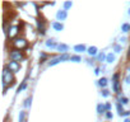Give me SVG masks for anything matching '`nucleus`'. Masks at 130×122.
Returning a JSON list of instances; mask_svg holds the SVG:
<instances>
[{
	"label": "nucleus",
	"instance_id": "nucleus-1",
	"mask_svg": "<svg viewBox=\"0 0 130 122\" xmlns=\"http://www.w3.org/2000/svg\"><path fill=\"white\" fill-rule=\"evenodd\" d=\"M13 82H14L13 73L5 66L4 70H3V87H4V94L7 93V87H8V85H12Z\"/></svg>",
	"mask_w": 130,
	"mask_h": 122
},
{
	"label": "nucleus",
	"instance_id": "nucleus-2",
	"mask_svg": "<svg viewBox=\"0 0 130 122\" xmlns=\"http://www.w3.org/2000/svg\"><path fill=\"white\" fill-rule=\"evenodd\" d=\"M12 45H13V47H14L15 50L21 51V50L27 48L28 42H27V39H26V38H15V39L12 42Z\"/></svg>",
	"mask_w": 130,
	"mask_h": 122
},
{
	"label": "nucleus",
	"instance_id": "nucleus-3",
	"mask_svg": "<svg viewBox=\"0 0 130 122\" xmlns=\"http://www.w3.org/2000/svg\"><path fill=\"white\" fill-rule=\"evenodd\" d=\"M70 58H72V56H69L68 53H64V55H61V56H59L56 58H52L50 63H48V65L50 66H54V65H56L59 63H62V61H67V60H70Z\"/></svg>",
	"mask_w": 130,
	"mask_h": 122
},
{
	"label": "nucleus",
	"instance_id": "nucleus-4",
	"mask_svg": "<svg viewBox=\"0 0 130 122\" xmlns=\"http://www.w3.org/2000/svg\"><path fill=\"white\" fill-rule=\"evenodd\" d=\"M10 58H12V61L19 63V61L23 60V53H22L21 51H18V50H13V51L10 52Z\"/></svg>",
	"mask_w": 130,
	"mask_h": 122
},
{
	"label": "nucleus",
	"instance_id": "nucleus-5",
	"mask_svg": "<svg viewBox=\"0 0 130 122\" xmlns=\"http://www.w3.org/2000/svg\"><path fill=\"white\" fill-rule=\"evenodd\" d=\"M7 32H8V37H9L10 39H15L17 34L19 33V27H17V26H10Z\"/></svg>",
	"mask_w": 130,
	"mask_h": 122
},
{
	"label": "nucleus",
	"instance_id": "nucleus-6",
	"mask_svg": "<svg viewBox=\"0 0 130 122\" xmlns=\"http://www.w3.org/2000/svg\"><path fill=\"white\" fill-rule=\"evenodd\" d=\"M7 68H8L12 73H18L19 69H21V65H19V63H15V61H9L8 65H7Z\"/></svg>",
	"mask_w": 130,
	"mask_h": 122
},
{
	"label": "nucleus",
	"instance_id": "nucleus-7",
	"mask_svg": "<svg viewBox=\"0 0 130 122\" xmlns=\"http://www.w3.org/2000/svg\"><path fill=\"white\" fill-rule=\"evenodd\" d=\"M37 31H38L41 34H45V31H46V29H45V22L41 21V19L37 21Z\"/></svg>",
	"mask_w": 130,
	"mask_h": 122
},
{
	"label": "nucleus",
	"instance_id": "nucleus-8",
	"mask_svg": "<svg viewBox=\"0 0 130 122\" xmlns=\"http://www.w3.org/2000/svg\"><path fill=\"white\" fill-rule=\"evenodd\" d=\"M67 17H68L67 10H59V12L56 13V18H57V21H64V19H67Z\"/></svg>",
	"mask_w": 130,
	"mask_h": 122
},
{
	"label": "nucleus",
	"instance_id": "nucleus-9",
	"mask_svg": "<svg viewBox=\"0 0 130 122\" xmlns=\"http://www.w3.org/2000/svg\"><path fill=\"white\" fill-rule=\"evenodd\" d=\"M52 28H54L55 31H62V29H64V26H62L60 22H54V23H52Z\"/></svg>",
	"mask_w": 130,
	"mask_h": 122
},
{
	"label": "nucleus",
	"instance_id": "nucleus-10",
	"mask_svg": "<svg viewBox=\"0 0 130 122\" xmlns=\"http://www.w3.org/2000/svg\"><path fill=\"white\" fill-rule=\"evenodd\" d=\"M97 51H98V50H97V47H94V46H91V47L87 50V52H88L89 56H96V55H97Z\"/></svg>",
	"mask_w": 130,
	"mask_h": 122
},
{
	"label": "nucleus",
	"instance_id": "nucleus-11",
	"mask_svg": "<svg viewBox=\"0 0 130 122\" xmlns=\"http://www.w3.org/2000/svg\"><path fill=\"white\" fill-rule=\"evenodd\" d=\"M113 90H115V93H117V94L121 92V85H120L119 80H113Z\"/></svg>",
	"mask_w": 130,
	"mask_h": 122
},
{
	"label": "nucleus",
	"instance_id": "nucleus-12",
	"mask_svg": "<svg viewBox=\"0 0 130 122\" xmlns=\"http://www.w3.org/2000/svg\"><path fill=\"white\" fill-rule=\"evenodd\" d=\"M57 50L64 55V53H67V51H68V46H67V45H64V43H60V45L57 46Z\"/></svg>",
	"mask_w": 130,
	"mask_h": 122
},
{
	"label": "nucleus",
	"instance_id": "nucleus-13",
	"mask_svg": "<svg viewBox=\"0 0 130 122\" xmlns=\"http://www.w3.org/2000/svg\"><path fill=\"white\" fill-rule=\"evenodd\" d=\"M87 48H86V46L84 45H77V46H74V51H77V52H84Z\"/></svg>",
	"mask_w": 130,
	"mask_h": 122
},
{
	"label": "nucleus",
	"instance_id": "nucleus-14",
	"mask_svg": "<svg viewBox=\"0 0 130 122\" xmlns=\"http://www.w3.org/2000/svg\"><path fill=\"white\" fill-rule=\"evenodd\" d=\"M105 112H107V111H106V106H103V104H101V103L97 104V113L101 114V113H105Z\"/></svg>",
	"mask_w": 130,
	"mask_h": 122
},
{
	"label": "nucleus",
	"instance_id": "nucleus-15",
	"mask_svg": "<svg viewBox=\"0 0 130 122\" xmlns=\"http://www.w3.org/2000/svg\"><path fill=\"white\" fill-rule=\"evenodd\" d=\"M46 46H47V47L54 48V47H57L59 45H56V42H55L54 39H48V41H46Z\"/></svg>",
	"mask_w": 130,
	"mask_h": 122
},
{
	"label": "nucleus",
	"instance_id": "nucleus-16",
	"mask_svg": "<svg viewBox=\"0 0 130 122\" xmlns=\"http://www.w3.org/2000/svg\"><path fill=\"white\" fill-rule=\"evenodd\" d=\"M106 61H107V63H113V61H115V55L113 53H108L107 55V57H106Z\"/></svg>",
	"mask_w": 130,
	"mask_h": 122
},
{
	"label": "nucleus",
	"instance_id": "nucleus-17",
	"mask_svg": "<svg viewBox=\"0 0 130 122\" xmlns=\"http://www.w3.org/2000/svg\"><path fill=\"white\" fill-rule=\"evenodd\" d=\"M98 84H100L101 87H103V88H105V87L107 85V79H106V78H101V79L98 80Z\"/></svg>",
	"mask_w": 130,
	"mask_h": 122
},
{
	"label": "nucleus",
	"instance_id": "nucleus-18",
	"mask_svg": "<svg viewBox=\"0 0 130 122\" xmlns=\"http://www.w3.org/2000/svg\"><path fill=\"white\" fill-rule=\"evenodd\" d=\"M73 7V3L72 2H65L64 3V10H68L69 8H72Z\"/></svg>",
	"mask_w": 130,
	"mask_h": 122
},
{
	"label": "nucleus",
	"instance_id": "nucleus-19",
	"mask_svg": "<svg viewBox=\"0 0 130 122\" xmlns=\"http://www.w3.org/2000/svg\"><path fill=\"white\" fill-rule=\"evenodd\" d=\"M121 29H122V32H129V29H130V24L124 23V24H122V27H121Z\"/></svg>",
	"mask_w": 130,
	"mask_h": 122
},
{
	"label": "nucleus",
	"instance_id": "nucleus-20",
	"mask_svg": "<svg viewBox=\"0 0 130 122\" xmlns=\"http://www.w3.org/2000/svg\"><path fill=\"white\" fill-rule=\"evenodd\" d=\"M72 61H74V63H79L80 61V57L78 56V55H75V56H72V58H70Z\"/></svg>",
	"mask_w": 130,
	"mask_h": 122
},
{
	"label": "nucleus",
	"instance_id": "nucleus-21",
	"mask_svg": "<svg viewBox=\"0 0 130 122\" xmlns=\"http://www.w3.org/2000/svg\"><path fill=\"white\" fill-rule=\"evenodd\" d=\"M117 111H119V114H120V116H122V113L125 112V111H122V109H121V103H119V104H117Z\"/></svg>",
	"mask_w": 130,
	"mask_h": 122
},
{
	"label": "nucleus",
	"instance_id": "nucleus-22",
	"mask_svg": "<svg viewBox=\"0 0 130 122\" xmlns=\"http://www.w3.org/2000/svg\"><path fill=\"white\" fill-rule=\"evenodd\" d=\"M102 95H103L105 98H106V97H108V95H110L108 90H107V89H103V90H102Z\"/></svg>",
	"mask_w": 130,
	"mask_h": 122
},
{
	"label": "nucleus",
	"instance_id": "nucleus-23",
	"mask_svg": "<svg viewBox=\"0 0 130 122\" xmlns=\"http://www.w3.org/2000/svg\"><path fill=\"white\" fill-rule=\"evenodd\" d=\"M31 102H32V99H31V98H28V99L24 102V107H29V106H31Z\"/></svg>",
	"mask_w": 130,
	"mask_h": 122
},
{
	"label": "nucleus",
	"instance_id": "nucleus-24",
	"mask_svg": "<svg viewBox=\"0 0 130 122\" xmlns=\"http://www.w3.org/2000/svg\"><path fill=\"white\" fill-rule=\"evenodd\" d=\"M113 50H115V52H116V53H119V52H121V47H120L119 45H116Z\"/></svg>",
	"mask_w": 130,
	"mask_h": 122
},
{
	"label": "nucleus",
	"instance_id": "nucleus-25",
	"mask_svg": "<svg viewBox=\"0 0 130 122\" xmlns=\"http://www.w3.org/2000/svg\"><path fill=\"white\" fill-rule=\"evenodd\" d=\"M24 121V112H21L19 114V122H23Z\"/></svg>",
	"mask_w": 130,
	"mask_h": 122
},
{
	"label": "nucleus",
	"instance_id": "nucleus-26",
	"mask_svg": "<svg viewBox=\"0 0 130 122\" xmlns=\"http://www.w3.org/2000/svg\"><path fill=\"white\" fill-rule=\"evenodd\" d=\"M26 87H27V83H26V82H24V83H23V84H22V85H21V87H19V89H18V92H21V90H23V89H24V88H26Z\"/></svg>",
	"mask_w": 130,
	"mask_h": 122
},
{
	"label": "nucleus",
	"instance_id": "nucleus-27",
	"mask_svg": "<svg viewBox=\"0 0 130 122\" xmlns=\"http://www.w3.org/2000/svg\"><path fill=\"white\" fill-rule=\"evenodd\" d=\"M106 57H107V56H105V53H103V52H102V53H100V60H101V61H103Z\"/></svg>",
	"mask_w": 130,
	"mask_h": 122
},
{
	"label": "nucleus",
	"instance_id": "nucleus-28",
	"mask_svg": "<svg viewBox=\"0 0 130 122\" xmlns=\"http://www.w3.org/2000/svg\"><path fill=\"white\" fill-rule=\"evenodd\" d=\"M120 103H121V104H126V103H127V98H121Z\"/></svg>",
	"mask_w": 130,
	"mask_h": 122
},
{
	"label": "nucleus",
	"instance_id": "nucleus-29",
	"mask_svg": "<svg viewBox=\"0 0 130 122\" xmlns=\"http://www.w3.org/2000/svg\"><path fill=\"white\" fill-rule=\"evenodd\" d=\"M106 117H107L108 119H111V118H112V113H111V112H107V113H106Z\"/></svg>",
	"mask_w": 130,
	"mask_h": 122
},
{
	"label": "nucleus",
	"instance_id": "nucleus-30",
	"mask_svg": "<svg viewBox=\"0 0 130 122\" xmlns=\"http://www.w3.org/2000/svg\"><path fill=\"white\" fill-rule=\"evenodd\" d=\"M125 83H126L127 85H130V75H129V76H126V79H125Z\"/></svg>",
	"mask_w": 130,
	"mask_h": 122
},
{
	"label": "nucleus",
	"instance_id": "nucleus-31",
	"mask_svg": "<svg viewBox=\"0 0 130 122\" xmlns=\"http://www.w3.org/2000/svg\"><path fill=\"white\" fill-rule=\"evenodd\" d=\"M119 76H120V75L116 73V74H113V78H112V79H113V80H119Z\"/></svg>",
	"mask_w": 130,
	"mask_h": 122
},
{
	"label": "nucleus",
	"instance_id": "nucleus-32",
	"mask_svg": "<svg viewBox=\"0 0 130 122\" xmlns=\"http://www.w3.org/2000/svg\"><path fill=\"white\" fill-rule=\"evenodd\" d=\"M105 106H106V111L108 112V111H110V108H111V104H110V103H107V104H105Z\"/></svg>",
	"mask_w": 130,
	"mask_h": 122
},
{
	"label": "nucleus",
	"instance_id": "nucleus-33",
	"mask_svg": "<svg viewBox=\"0 0 130 122\" xmlns=\"http://www.w3.org/2000/svg\"><path fill=\"white\" fill-rule=\"evenodd\" d=\"M129 114H130V112H127V111H125V112L122 113V116H126V117H127Z\"/></svg>",
	"mask_w": 130,
	"mask_h": 122
},
{
	"label": "nucleus",
	"instance_id": "nucleus-34",
	"mask_svg": "<svg viewBox=\"0 0 130 122\" xmlns=\"http://www.w3.org/2000/svg\"><path fill=\"white\" fill-rule=\"evenodd\" d=\"M127 60H130V46H129V51H127Z\"/></svg>",
	"mask_w": 130,
	"mask_h": 122
},
{
	"label": "nucleus",
	"instance_id": "nucleus-35",
	"mask_svg": "<svg viewBox=\"0 0 130 122\" xmlns=\"http://www.w3.org/2000/svg\"><path fill=\"white\" fill-rule=\"evenodd\" d=\"M94 74H96V75H98V74H100V69H98V68L96 69V71H94Z\"/></svg>",
	"mask_w": 130,
	"mask_h": 122
},
{
	"label": "nucleus",
	"instance_id": "nucleus-36",
	"mask_svg": "<svg viewBox=\"0 0 130 122\" xmlns=\"http://www.w3.org/2000/svg\"><path fill=\"white\" fill-rule=\"evenodd\" d=\"M124 122H130V119H129V118H125V121H124Z\"/></svg>",
	"mask_w": 130,
	"mask_h": 122
},
{
	"label": "nucleus",
	"instance_id": "nucleus-37",
	"mask_svg": "<svg viewBox=\"0 0 130 122\" xmlns=\"http://www.w3.org/2000/svg\"><path fill=\"white\" fill-rule=\"evenodd\" d=\"M129 15H130V10H129Z\"/></svg>",
	"mask_w": 130,
	"mask_h": 122
}]
</instances>
